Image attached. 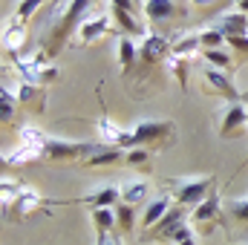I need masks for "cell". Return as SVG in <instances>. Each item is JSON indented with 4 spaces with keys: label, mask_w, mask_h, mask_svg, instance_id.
I'll return each mask as SVG.
<instances>
[{
    "label": "cell",
    "mask_w": 248,
    "mask_h": 245,
    "mask_svg": "<svg viewBox=\"0 0 248 245\" xmlns=\"http://www.w3.org/2000/svg\"><path fill=\"white\" fill-rule=\"evenodd\" d=\"M246 124H248V107H243V104H228L225 113H222V119H219V138H231Z\"/></svg>",
    "instance_id": "9"
},
{
    "label": "cell",
    "mask_w": 248,
    "mask_h": 245,
    "mask_svg": "<svg viewBox=\"0 0 248 245\" xmlns=\"http://www.w3.org/2000/svg\"><path fill=\"white\" fill-rule=\"evenodd\" d=\"M205 84L214 90V92H219L222 98H228L231 104H237V98H240V92H237V87L231 84V78L222 72V69H214V66H205Z\"/></svg>",
    "instance_id": "10"
},
{
    "label": "cell",
    "mask_w": 248,
    "mask_h": 245,
    "mask_svg": "<svg viewBox=\"0 0 248 245\" xmlns=\"http://www.w3.org/2000/svg\"><path fill=\"white\" fill-rule=\"evenodd\" d=\"M46 141H49V136H44L41 130H35V127H23V130H20V147L12 150V153H6L3 159H6V165H26V162L44 159V153H46Z\"/></svg>",
    "instance_id": "4"
},
{
    "label": "cell",
    "mask_w": 248,
    "mask_h": 245,
    "mask_svg": "<svg viewBox=\"0 0 248 245\" xmlns=\"http://www.w3.org/2000/svg\"><path fill=\"white\" fill-rule=\"evenodd\" d=\"M110 17L119 23V29H122L127 38H130V35H144V26H141V23L133 17V12L119 9V6H110Z\"/></svg>",
    "instance_id": "22"
},
{
    "label": "cell",
    "mask_w": 248,
    "mask_h": 245,
    "mask_svg": "<svg viewBox=\"0 0 248 245\" xmlns=\"http://www.w3.org/2000/svg\"><path fill=\"white\" fill-rule=\"evenodd\" d=\"M17 98H20V104H23L26 110H35V113H41V110H44V101H46L44 87L29 84V81H23V84L17 87Z\"/></svg>",
    "instance_id": "17"
},
{
    "label": "cell",
    "mask_w": 248,
    "mask_h": 245,
    "mask_svg": "<svg viewBox=\"0 0 248 245\" xmlns=\"http://www.w3.org/2000/svg\"><path fill=\"white\" fill-rule=\"evenodd\" d=\"M168 49L170 46H168V41L162 35H144V44L139 46V61L150 66V63L159 61L162 55H168Z\"/></svg>",
    "instance_id": "13"
},
{
    "label": "cell",
    "mask_w": 248,
    "mask_h": 245,
    "mask_svg": "<svg viewBox=\"0 0 248 245\" xmlns=\"http://www.w3.org/2000/svg\"><path fill=\"white\" fill-rule=\"evenodd\" d=\"M23 38H26V26H23V20H9V26H6V32H3V46H6V52H12V58L20 52Z\"/></svg>",
    "instance_id": "21"
},
{
    "label": "cell",
    "mask_w": 248,
    "mask_h": 245,
    "mask_svg": "<svg viewBox=\"0 0 248 245\" xmlns=\"http://www.w3.org/2000/svg\"><path fill=\"white\" fill-rule=\"evenodd\" d=\"M130 168H139V170H150V150L147 147H133L127 150V159H124Z\"/></svg>",
    "instance_id": "27"
},
{
    "label": "cell",
    "mask_w": 248,
    "mask_h": 245,
    "mask_svg": "<svg viewBox=\"0 0 248 245\" xmlns=\"http://www.w3.org/2000/svg\"><path fill=\"white\" fill-rule=\"evenodd\" d=\"M190 237H193V234H190V228H187V225H179L168 243H170V245H179V243H185V240H190Z\"/></svg>",
    "instance_id": "32"
},
{
    "label": "cell",
    "mask_w": 248,
    "mask_h": 245,
    "mask_svg": "<svg viewBox=\"0 0 248 245\" xmlns=\"http://www.w3.org/2000/svg\"><path fill=\"white\" fill-rule=\"evenodd\" d=\"M107 32H110V17H107V15H95V17H87V20L81 23L78 38H81L84 46H90L95 38H101V35H107Z\"/></svg>",
    "instance_id": "14"
},
{
    "label": "cell",
    "mask_w": 248,
    "mask_h": 245,
    "mask_svg": "<svg viewBox=\"0 0 248 245\" xmlns=\"http://www.w3.org/2000/svg\"><path fill=\"white\" fill-rule=\"evenodd\" d=\"M179 245H196V240H193V237H190V240H185V243H179Z\"/></svg>",
    "instance_id": "36"
},
{
    "label": "cell",
    "mask_w": 248,
    "mask_h": 245,
    "mask_svg": "<svg viewBox=\"0 0 248 245\" xmlns=\"http://www.w3.org/2000/svg\"><path fill=\"white\" fill-rule=\"evenodd\" d=\"M217 216H219V196L211 190V196H208L205 202H199V205L190 211V219H193V228H199V231H211L214 222H217Z\"/></svg>",
    "instance_id": "8"
},
{
    "label": "cell",
    "mask_w": 248,
    "mask_h": 245,
    "mask_svg": "<svg viewBox=\"0 0 248 245\" xmlns=\"http://www.w3.org/2000/svg\"><path fill=\"white\" fill-rule=\"evenodd\" d=\"M90 3H93V0H69V3L63 6V12H61V17H58V26H55V32H52V35H49V41L44 44V46H46L44 52H46L49 58H52V55H55V52L63 46V41L72 35V29H75L78 23H84L81 17H84V12L90 9Z\"/></svg>",
    "instance_id": "1"
},
{
    "label": "cell",
    "mask_w": 248,
    "mask_h": 245,
    "mask_svg": "<svg viewBox=\"0 0 248 245\" xmlns=\"http://www.w3.org/2000/svg\"><path fill=\"white\" fill-rule=\"evenodd\" d=\"M225 208H228V214H231L234 219H240V222L248 225V196H243V199H231Z\"/></svg>",
    "instance_id": "29"
},
{
    "label": "cell",
    "mask_w": 248,
    "mask_h": 245,
    "mask_svg": "<svg viewBox=\"0 0 248 245\" xmlns=\"http://www.w3.org/2000/svg\"><path fill=\"white\" fill-rule=\"evenodd\" d=\"M199 55H202V58L208 61V66H214V69H225V72H231V63H234V61H231V55H228V52H225L222 46H219V49H202Z\"/></svg>",
    "instance_id": "25"
},
{
    "label": "cell",
    "mask_w": 248,
    "mask_h": 245,
    "mask_svg": "<svg viewBox=\"0 0 248 245\" xmlns=\"http://www.w3.org/2000/svg\"><path fill=\"white\" fill-rule=\"evenodd\" d=\"M237 12H243V15H248V0H237Z\"/></svg>",
    "instance_id": "35"
},
{
    "label": "cell",
    "mask_w": 248,
    "mask_h": 245,
    "mask_svg": "<svg viewBox=\"0 0 248 245\" xmlns=\"http://www.w3.org/2000/svg\"><path fill=\"white\" fill-rule=\"evenodd\" d=\"M84 202L95 205V208H116V205H122V187L119 184H104L101 190L84 196Z\"/></svg>",
    "instance_id": "18"
},
{
    "label": "cell",
    "mask_w": 248,
    "mask_h": 245,
    "mask_svg": "<svg viewBox=\"0 0 248 245\" xmlns=\"http://www.w3.org/2000/svg\"><path fill=\"white\" fill-rule=\"evenodd\" d=\"M93 225L98 234V245H104L107 234L116 231V208H93Z\"/></svg>",
    "instance_id": "16"
},
{
    "label": "cell",
    "mask_w": 248,
    "mask_h": 245,
    "mask_svg": "<svg viewBox=\"0 0 248 245\" xmlns=\"http://www.w3.org/2000/svg\"><path fill=\"white\" fill-rule=\"evenodd\" d=\"M170 208H173V202H170V196H165V193H162V196H156V199H150V202H147V208H144V214H141V228H144V231L156 228V225H159V219H162Z\"/></svg>",
    "instance_id": "12"
},
{
    "label": "cell",
    "mask_w": 248,
    "mask_h": 245,
    "mask_svg": "<svg viewBox=\"0 0 248 245\" xmlns=\"http://www.w3.org/2000/svg\"><path fill=\"white\" fill-rule=\"evenodd\" d=\"M104 144H78V141H63V138H49L46 141V153L44 159L49 162H75L81 156H93L95 150H101Z\"/></svg>",
    "instance_id": "6"
},
{
    "label": "cell",
    "mask_w": 248,
    "mask_h": 245,
    "mask_svg": "<svg viewBox=\"0 0 248 245\" xmlns=\"http://www.w3.org/2000/svg\"><path fill=\"white\" fill-rule=\"evenodd\" d=\"M41 202H44V199H41L32 187H23V190H20V196L6 208V216H12V219H23V216H26V214H32Z\"/></svg>",
    "instance_id": "11"
},
{
    "label": "cell",
    "mask_w": 248,
    "mask_h": 245,
    "mask_svg": "<svg viewBox=\"0 0 248 245\" xmlns=\"http://www.w3.org/2000/svg\"><path fill=\"white\" fill-rule=\"evenodd\" d=\"M176 136L173 122H139L130 130V150L133 147H162Z\"/></svg>",
    "instance_id": "3"
},
{
    "label": "cell",
    "mask_w": 248,
    "mask_h": 245,
    "mask_svg": "<svg viewBox=\"0 0 248 245\" xmlns=\"http://www.w3.org/2000/svg\"><path fill=\"white\" fill-rule=\"evenodd\" d=\"M41 3H44V0H20V3H17V12H15V20H26V17H32L35 9H38Z\"/></svg>",
    "instance_id": "30"
},
{
    "label": "cell",
    "mask_w": 248,
    "mask_h": 245,
    "mask_svg": "<svg viewBox=\"0 0 248 245\" xmlns=\"http://www.w3.org/2000/svg\"><path fill=\"white\" fill-rule=\"evenodd\" d=\"M144 15H147L153 23H165V20L176 17L179 9L173 6V0H144Z\"/></svg>",
    "instance_id": "20"
},
{
    "label": "cell",
    "mask_w": 248,
    "mask_h": 245,
    "mask_svg": "<svg viewBox=\"0 0 248 245\" xmlns=\"http://www.w3.org/2000/svg\"><path fill=\"white\" fill-rule=\"evenodd\" d=\"M136 208H130V205H116V231H122V234H130L133 231V225H136V214H133Z\"/></svg>",
    "instance_id": "26"
},
{
    "label": "cell",
    "mask_w": 248,
    "mask_h": 245,
    "mask_svg": "<svg viewBox=\"0 0 248 245\" xmlns=\"http://www.w3.org/2000/svg\"><path fill=\"white\" fill-rule=\"evenodd\" d=\"M179 225H185V208H182V205H173V208L159 219V225L150 228V234H144L141 240H144V243H150V240H153V243H168Z\"/></svg>",
    "instance_id": "7"
},
{
    "label": "cell",
    "mask_w": 248,
    "mask_h": 245,
    "mask_svg": "<svg viewBox=\"0 0 248 245\" xmlns=\"http://www.w3.org/2000/svg\"><path fill=\"white\" fill-rule=\"evenodd\" d=\"M110 6H119V9H127V12H133V0H110Z\"/></svg>",
    "instance_id": "33"
},
{
    "label": "cell",
    "mask_w": 248,
    "mask_h": 245,
    "mask_svg": "<svg viewBox=\"0 0 248 245\" xmlns=\"http://www.w3.org/2000/svg\"><path fill=\"white\" fill-rule=\"evenodd\" d=\"M12 116H15V95H12L9 87H3V95H0V122H3V127L12 122Z\"/></svg>",
    "instance_id": "28"
},
{
    "label": "cell",
    "mask_w": 248,
    "mask_h": 245,
    "mask_svg": "<svg viewBox=\"0 0 248 245\" xmlns=\"http://www.w3.org/2000/svg\"><path fill=\"white\" fill-rule=\"evenodd\" d=\"M127 159V150L122 147H110V144H104L101 150H95L87 162H84V168H104V165H119Z\"/></svg>",
    "instance_id": "19"
},
{
    "label": "cell",
    "mask_w": 248,
    "mask_h": 245,
    "mask_svg": "<svg viewBox=\"0 0 248 245\" xmlns=\"http://www.w3.org/2000/svg\"><path fill=\"white\" fill-rule=\"evenodd\" d=\"M176 205L182 208H196L199 202H205L214 190V176H182V179H168Z\"/></svg>",
    "instance_id": "2"
},
{
    "label": "cell",
    "mask_w": 248,
    "mask_h": 245,
    "mask_svg": "<svg viewBox=\"0 0 248 245\" xmlns=\"http://www.w3.org/2000/svg\"><path fill=\"white\" fill-rule=\"evenodd\" d=\"M144 199H147V184L141 182V179H133V182H127L122 187V202L124 205L136 208V205H141Z\"/></svg>",
    "instance_id": "24"
},
{
    "label": "cell",
    "mask_w": 248,
    "mask_h": 245,
    "mask_svg": "<svg viewBox=\"0 0 248 245\" xmlns=\"http://www.w3.org/2000/svg\"><path fill=\"white\" fill-rule=\"evenodd\" d=\"M217 29L225 35V38H246L248 35V17L243 12H228L217 20Z\"/></svg>",
    "instance_id": "15"
},
{
    "label": "cell",
    "mask_w": 248,
    "mask_h": 245,
    "mask_svg": "<svg viewBox=\"0 0 248 245\" xmlns=\"http://www.w3.org/2000/svg\"><path fill=\"white\" fill-rule=\"evenodd\" d=\"M104 245H119V243H113V240H107V243H104Z\"/></svg>",
    "instance_id": "37"
},
{
    "label": "cell",
    "mask_w": 248,
    "mask_h": 245,
    "mask_svg": "<svg viewBox=\"0 0 248 245\" xmlns=\"http://www.w3.org/2000/svg\"><path fill=\"white\" fill-rule=\"evenodd\" d=\"M170 69H173V75L179 78V87L185 90V87H187V63H185V58L173 55V58H170Z\"/></svg>",
    "instance_id": "31"
},
{
    "label": "cell",
    "mask_w": 248,
    "mask_h": 245,
    "mask_svg": "<svg viewBox=\"0 0 248 245\" xmlns=\"http://www.w3.org/2000/svg\"><path fill=\"white\" fill-rule=\"evenodd\" d=\"M136 58H139V46H136L127 35H122V38H119V63H122L124 75H127V72H133Z\"/></svg>",
    "instance_id": "23"
},
{
    "label": "cell",
    "mask_w": 248,
    "mask_h": 245,
    "mask_svg": "<svg viewBox=\"0 0 248 245\" xmlns=\"http://www.w3.org/2000/svg\"><path fill=\"white\" fill-rule=\"evenodd\" d=\"M12 61L17 63V69H20L23 81H29V84L44 87V84H49V81H55V78H58V69L49 63V55H46L44 49H41V52H35L32 58H20V55H15Z\"/></svg>",
    "instance_id": "5"
},
{
    "label": "cell",
    "mask_w": 248,
    "mask_h": 245,
    "mask_svg": "<svg viewBox=\"0 0 248 245\" xmlns=\"http://www.w3.org/2000/svg\"><path fill=\"white\" fill-rule=\"evenodd\" d=\"M193 6H199V9H208V6H217V3H225V0H190Z\"/></svg>",
    "instance_id": "34"
}]
</instances>
